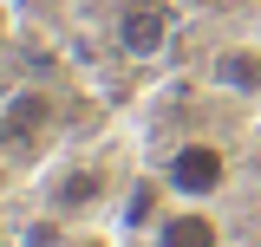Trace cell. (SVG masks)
Here are the masks:
<instances>
[{"instance_id": "obj_1", "label": "cell", "mask_w": 261, "mask_h": 247, "mask_svg": "<svg viewBox=\"0 0 261 247\" xmlns=\"http://www.w3.org/2000/svg\"><path fill=\"white\" fill-rule=\"evenodd\" d=\"M157 182L170 189L176 202H216V195L235 182V163H228L222 143H209V137H183V143L157 163Z\"/></svg>"}, {"instance_id": "obj_2", "label": "cell", "mask_w": 261, "mask_h": 247, "mask_svg": "<svg viewBox=\"0 0 261 247\" xmlns=\"http://www.w3.org/2000/svg\"><path fill=\"white\" fill-rule=\"evenodd\" d=\"M150 247H222V221L209 215V202H170L150 221Z\"/></svg>"}, {"instance_id": "obj_3", "label": "cell", "mask_w": 261, "mask_h": 247, "mask_svg": "<svg viewBox=\"0 0 261 247\" xmlns=\"http://www.w3.org/2000/svg\"><path fill=\"white\" fill-rule=\"evenodd\" d=\"M118 46H124L130 59H157L163 46H170V7H163V0H137V7H124Z\"/></svg>"}, {"instance_id": "obj_4", "label": "cell", "mask_w": 261, "mask_h": 247, "mask_svg": "<svg viewBox=\"0 0 261 247\" xmlns=\"http://www.w3.org/2000/svg\"><path fill=\"white\" fill-rule=\"evenodd\" d=\"M105 189H111V176H105L98 163H72V169H59V182H46V202H53L59 215H85Z\"/></svg>"}, {"instance_id": "obj_5", "label": "cell", "mask_w": 261, "mask_h": 247, "mask_svg": "<svg viewBox=\"0 0 261 247\" xmlns=\"http://www.w3.org/2000/svg\"><path fill=\"white\" fill-rule=\"evenodd\" d=\"M0 123L20 130V137H39V130L59 123V98L46 91V85H20V91H7V104H0Z\"/></svg>"}, {"instance_id": "obj_6", "label": "cell", "mask_w": 261, "mask_h": 247, "mask_svg": "<svg viewBox=\"0 0 261 247\" xmlns=\"http://www.w3.org/2000/svg\"><path fill=\"white\" fill-rule=\"evenodd\" d=\"M209 78L235 98H261V46H222L209 59Z\"/></svg>"}, {"instance_id": "obj_7", "label": "cell", "mask_w": 261, "mask_h": 247, "mask_svg": "<svg viewBox=\"0 0 261 247\" xmlns=\"http://www.w3.org/2000/svg\"><path fill=\"white\" fill-rule=\"evenodd\" d=\"M65 247H111V234H72Z\"/></svg>"}, {"instance_id": "obj_8", "label": "cell", "mask_w": 261, "mask_h": 247, "mask_svg": "<svg viewBox=\"0 0 261 247\" xmlns=\"http://www.w3.org/2000/svg\"><path fill=\"white\" fill-rule=\"evenodd\" d=\"M7 189H13V169H7V163H0V195H7Z\"/></svg>"}]
</instances>
